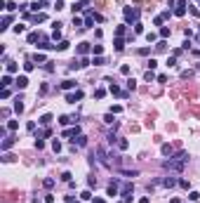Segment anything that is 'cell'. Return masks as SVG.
Masks as SVG:
<instances>
[{"mask_svg": "<svg viewBox=\"0 0 200 203\" xmlns=\"http://www.w3.org/2000/svg\"><path fill=\"white\" fill-rule=\"evenodd\" d=\"M134 33H144V26H141V24H139V21H136V24H134Z\"/></svg>", "mask_w": 200, "mask_h": 203, "instance_id": "obj_49", "label": "cell"}, {"mask_svg": "<svg viewBox=\"0 0 200 203\" xmlns=\"http://www.w3.org/2000/svg\"><path fill=\"white\" fill-rule=\"evenodd\" d=\"M118 146H120V149H123V151H125V149H127V146H130V142H127V139H118Z\"/></svg>", "mask_w": 200, "mask_h": 203, "instance_id": "obj_41", "label": "cell"}, {"mask_svg": "<svg viewBox=\"0 0 200 203\" xmlns=\"http://www.w3.org/2000/svg\"><path fill=\"white\" fill-rule=\"evenodd\" d=\"M158 35H160V33H153V31H151V33H146V40H148V43H155Z\"/></svg>", "mask_w": 200, "mask_h": 203, "instance_id": "obj_30", "label": "cell"}, {"mask_svg": "<svg viewBox=\"0 0 200 203\" xmlns=\"http://www.w3.org/2000/svg\"><path fill=\"white\" fill-rule=\"evenodd\" d=\"M54 187V179H45V189H52Z\"/></svg>", "mask_w": 200, "mask_h": 203, "instance_id": "obj_54", "label": "cell"}, {"mask_svg": "<svg viewBox=\"0 0 200 203\" xmlns=\"http://www.w3.org/2000/svg\"><path fill=\"white\" fill-rule=\"evenodd\" d=\"M120 172H123V175H125V177H136V175H139V172H136V170H120Z\"/></svg>", "mask_w": 200, "mask_h": 203, "instance_id": "obj_34", "label": "cell"}, {"mask_svg": "<svg viewBox=\"0 0 200 203\" xmlns=\"http://www.w3.org/2000/svg\"><path fill=\"white\" fill-rule=\"evenodd\" d=\"M71 177H73V175H71L68 170H66V172H61V179H64V182H71Z\"/></svg>", "mask_w": 200, "mask_h": 203, "instance_id": "obj_47", "label": "cell"}, {"mask_svg": "<svg viewBox=\"0 0 200 203\" xmlns=\"http://www.w3.org/2000/svg\"><path fill=\"white\" fill-rule=\"evenodd\" d=\"M52 149H54V154H59V151H61V142L54 139V142H52Z\"/></svg>", "mask_w": 200, "mask_h": 203, "instance_id": "obj_32", "label": "cell"}, {"mask_svg": "<svg viewBox=\"0 0 200 203\" xmlns=\"http://www.w3.org/2000/svg\"><path fill=\"white\" fill-rule=\"evenodd\" d=\"M75 121H78V118H71V116H61V118H59V123H61V125H68V123H75Z\"/></svg>", "mask_w": 200, "mask_h": 203, "instance_id": "obj_23", "label": "cell"}, {"mask_svg": "<svg viewBox=\"0 0 200 203\" xmlns=\"http://www.w3.org/2000/svg\"><path fill=\"white\" fill-rule=\"evenodd\" d=\"M174 184H179V179H177V177H165V179H163V187H167V189H169V187H174Z\"/></svg>", "mask_w": 200, "mask_h": 203, "instance_id": "obj_14", "label": "cell"}, {"mask_svg": "<svg viewBox=\"0 0 200 203\" xmlns=\"http://www.w3.org/2000/svg\"><path fill=\"white\" fill-rule=\"evenodd\" d=\"M82 99V90H75V92H66V102L68 104H75V102Z\"/></svg>", "mask_w": 200, "mask_h": 203, "instance_id": "obj_5", "label": "cell"}, {"mask_svg": "<svg viewBox=\"0 0 200 203\" xmlns=\"http://www.w3.org/2000/svg\"><path fill=\"white\" fill-rule=\"evenodd\" d=\"M113 45H115V52H123V50H125V40H123V38H115Z\"/></svg>", "mask_w": 200, "mask_h": 203, "instance_id": "obj_19", "label": "cell"}, {"mask_svg": "<svg viewBox=\"0 0 200 203\" xmlns=\"http://www.w3.org/2000/svg\"><path fill=\"white\" fill-rule=\"evenodd\" d=\"M123 14H125V21H127V24H136V21H139V10H136V7H125Z\"/></svg>", "mask_w": 200, "mask_h": 203, "instance_id": "obj_2", "label": "cell"}, {"mask_svg": "<svg viewBox=\"0 0 200 203\" xmlns=\"http://www.w3.org/2000/svg\"><path fill=\"white\" fill-rule=\"evenodd\" d=\"M54 10L59 12V10H64V0H57V5H54Z\"/></svg>", "mask_w": 200, "mask_h": 203, "instance_id": "obj_52", "label": "cell"}, {"mask_svg": "<svg viewBox=\"0 0 200 203\" xmlns=\"http://www.w3.org/2000/svg\"><path fill=\"white\" fill-rule=\"evenodd\" d=\"M71 10H73V14H75V12H80V10H82V2H75Z\"/></svg>", "mask_w": 200, "mask_h": 203, "instance_id": "obj_48", "label": "cell"}, {"mask_svg": "<svg viewBox=\"0 0 200 203\" xmlns=\"http://www.w3.org/2000/svg\"><path fill=\"white\" fill-rule=\"evenodd\" d=\"M52 38H54V40L59 43V40H61V31H59V29H54V33H52Z\"/></svg>", "mask_w": 200, "mask_h": 203, "instance_id": "obj_44", "label": "cell"}, {"mask_svg": "<svg viewBox=\"0 0 200 203\" xmlns=\"http://www.w3.org/2000/svg\"><path fill=\"white\" fill-rule=\"evenodd\" d=\"M14 83H17V88H19V90H24V88L28 85V78H26V76H17V80H14Z\"/></svg>", "mask_w": 200, "mask_h": 203, "instance_id": "obj_10", "label": "cell"}, {"mask_svg": "<svg viewBox=\"0 0 200 203\" xmlns=\"http://www.w3.org/2000/svg\"><path fill=\"white\" fill-rule=\"evenodd\" d=\"M188 199H191V201H198L200 194H198V191H191V194H188Z\"/></svg>", "mask_w": 200, "mask_h": 203, "instance_id": "obj_51", "label": "cell"}, {"mask_svg": "<svg viewBox=\"0 0 200 203\" xmlns=\"http://www.w3.org/2000/svg\"><path fill=\"white\" fill-rule=\"evenodd\" d=\"M17 128H19V123H17V121H9V123H7V130H12V132H14Z\"/></svg>", "mask_w": 200, "mask_h": 203, "instance_id": "obj_40", "label": "cell"}, {"mask_svg": "<svg viewBox=\"0 0 200 203\" xmlns=\"http://www.w3.org/2000/svg\"><path fill=\"white\" fill-rule=\"evenodd\" d=\"M33 62H35V64H47V62H45V54H40V52L33 57Z\"/></svg>", "mask_w": 200, "mask_h": 203, "instance_id": "obj_29", "label": "cell"}, {"mask_svg": "<svg viewBox=\"0 0 200 203\" xmlns=\"http://www.w3.org/2000/svg\"><path fill=\"white\" fill-rule=\"evenodd\" d=\"M92 203H106V201H104V199H94Z\"/></svg>", "mask_w": 200, "mask_h": 203, "instance_id": "obj_57", "label": "cell"}, {"mask_svg": "<svg viewBox=\"0 0 200 203\" xmlns=\"http://www.w3.org/2000/svg\"><path fill=\"white\" fill-rule=\"evenodd\" d=\"M158 33H160V38H169V29H167V26H160Z\"/></svg>", "mask_w": 200, "mask_h": 203, "instance_id": "obj_33", "label": "cell"}, {"mask_svg": "<svg viewBox=\"0 0 200 203\" xmlns=\"http://www.w3.org/2000/svg\"><path fill=\"white\" fill-rule=\"evenodd\" d=\"M38 47H40V50H52V47H57V45H52V43L45 38V40H40V45H38Z\"/></svg>", "mask_w": 200, "mask_h": 203, "instance_id": "obj_18", "label": "cell"}, {"mask_svg": "<svg viewBox=\"0 0 200 203\" xmlns=\"http://www.w3.org/2000/svg\"><path fill=\"white\" fill-rule=\"evenodd\" d=\"M92 64H94V66H101V64H106V62H104V57H94V59H92Z\"/></svg>", "mask_w": 200, "mask_h": 203, "instance_id": "obj_36", "label": "cell"}, {"mask_svg": "<svg viewBox=\"0 0 200 203\" xmlns=\"http://www.w3.org/2000/svg\"><path fill=\"white\" fill-rule=\"evenodd\" d=\"M186 163H188V154L186 151H179L174 158H169V161L163 163V168L169 170V172H181V170L186 168Z\"/></svg>", "mask_w": 200, "mask_h": 203, "instance_id": "obj_1", "label": "cell"}, {"mask_svg": "<svg viewBox=\"0 0 200 203\" xmlns=\"http://www.w3.org/2000/svg\"><path fill=\"white\" fill-rule=\"evenodd\" d=\"M104 95H106V90H104V88L94 90V97H97V99H104Z\"/></svg>", "mask_w": 200, "mask_h": 203, "instance_id": "obj_37", "label": "cell"}, {"mask_svg": "<svg viewBox=\"0 0 200 203\" xmlns=\"http://www.w3.org/2000/svg\"><path fill=\"white\" fill-rule=\"evenodd\" d=\"M120 111H123V106H120V104H115V106L111 109V113H120Z\"/></svg>", "mask_w": 200, "mask_h": 203, "instance_id": "obj_53", "label": "cell"}, {"mask_svg": "<svg viewBox=\"0 0 200 203\" xmlns=\"http://www.w3.org/2000/svg\"><path fill=\"white\" fill-rule=\"evenodd\" d=\"M73 88H75V80H71V78H68V80H64V83H61V90H66V92H71Z\"/></svg>", "mask_w": 200, "mask_h": 203, "instance_id": "obj_15", "label": "cell"}, {"mask_svg": "<svg viewBox=\"0 0 200 203\" xmlns=\"http://www.w3.org/2000/svg\"><path fill=\"white\" fill-rule=\"evenodd\" d=\"M0 85H2V88H9V85H12V78H9V73H7V76H2Z\"/></svg>", "mask_w": 200, "mask_h": 203, "instance_id": "obj_25", "label": "cell"}, {"mask_svg": "<svg viewBox=\"0 0 200 203\" xmlns=\"http://www.w3.org/2000/svg\"><path fill=\"white\" fill-rule=\"evenodd\" d=\"M108 90H111V95H118V97H127V92H123V90H120L115 83H111V85H108Z\"/></svg>", "mask_w": 200, "mask_h": 203, "instance_id": "obj_8", "label": "cell"}, {"mask_svg": "<svg viewBox=\"0 0 200 203\" xmlns=\"http://www.w3.org/2000/svg\"><path fill=\"white\" fill-rule=\"evenodd\" d=\"M33 68H35V62H33V59H28V62L24 64V71H26V73H31Z\"/></svg>", "mask_w": 200, "mask_h": 203, "instance_id": "obj_24", "label": "cell"}, {"mask_svg": "<svg viewBox=\"0 0 200 203\" xmlns=\"http://www.w3.org/2000/svg\"><path fill=\"white\" fill-rule=\"evenodd\" d=\"M14 111H17V113H24V104H21V97H17V99H14Z\"/></svg>", "mask_w": 200, "mask_h": 203, "instance_id": "obj_21", "label": "cell"}, {"mask_svg": "<svg viewBox=\"0 0 200 203\" xmlns=\"http://www.w3.org/2000/svg\"><path fill=\"white\" fill-rule=\"evenodd\" d=\"M120 196H123V203H130L134 199V184H125L123 191H120Z\"/></svg>", "mask_w": 200, "mask_h": 203, "instance_id": "obj_3", "label": "cell"}, {"mask_svg": "<svg viewBox=\"0 0 200 203\" xmlns=\"http://www.w3.org/2000/svg\"><path fill=\"white\" fill-rule=\"evenodd\" d=\"M155 66H158V62H155V59H151V62H148V71H153Z\"/></svg>", "mask_w": 200, "mask_h": 203, "instance_id": "obj_55", "label": "cell"}, {"mask_svg": "<svg viewBox=\"0 0 200 203\" xmlns=\"http://www.w3.org/2000/svg\"><path fill=\"white\" fill-rule=\"evenodd\" d=\"M160 151H163V156H169V154H172V146H169V144H163Z\"/></svg>", "mask_w": 200, "mask_h": 203, "instance_id": "obj_38", "label": "cell"}, {"mask_svg": "<svg viewBox=\"0 0 200 203\" xmlns=\"http://www.w3.org/2000/svg\"><path fill=\"white\" fill-rule=\"evenodd\" d=\"M24 31H26V26H24V24H17V26H14V33H17V35L24 33Z\"/></svg>", "mask_w": 200, "mask_h": 203, "instance_id": "obj_42", "label": "cell"}, {"mask_svg": "<svg viewBox=\"0 0 200 203\" xmlns=\"http://www.w3.org/2000/svg\"><path fill=\"white\" fill-rule=\"evenodd\" d=\"M73 144H75V146H85V144H87V137H85V135H78L75 139H73Z\"/></svg>", "mask_w": 200, "mask_h": 203, "instance_id": "obj_17", "label": "cell"}, {"mask_svg": "<svg viewBox=\"0 0 200 203\" xmlns=\"http://www.w3.org/2000/svg\"><path fill=\"white\" fill-rule=\"evenodd\" d=\"M9 24H12V17L7 14V17H2V21H0V31H7L9 29Z\"/></svg>", "mask_w": 200, "mask_h": 203, "instance_id": "obj_12", "label": "cell"}, {"mask_svg": "<svg viewBox=\"0 0 200 203\" xmlns=\"http://www.w3.org/2000/svg\"><path fill=\"white\" fill-rule=\"evenodd\" d=\"M123 35H125V26H118L115 29V38H123Z\"/></svg>", "mask_w": 200, "mask_h": 203, "instance_id": "obj_43", "label": "cell"}, {"mask_svg": "<svg viewBox=\"0 0 200 203\" xmlns=\"http://www.w3.org/2000/svg\"><path fill=\"white\" fill-rule=\"evenodd\" d=\"M2 161H5V163H9V161H14V156H12V154H7V151H5V156H2Z\"/></svg>", "mask_w": 200, "mask_h": 203, "instance_id": "obj_50", "label": "cell"}, {"mask_svg": "<svg viewBox=\"0 0 200 203\" xmlns=\"http://www.w3.org/2000/svg\"><path fill=\"white\" fill-rule=\"evenodd\" d=\"M174 14H177V17H184V14H186V0H179V2L174 5Z\"/></svg>", "mask_w": 200, "mask_h": 203, "instance_id": "obj_6", "label": "cell"}, {"mask_svg": "<svg viewBox=\"0 0 200 203\" xmlns=\"http://www.w3.org/2000/svg\"><path fill=\"white\" fill-rule=\"evenodd\" d=\"M92 52H94V54L99 57L101 52H104V45H92Z\"/></svg>", "mask_w": 200, "mask_h": 203, "instance_id": "obj_35", "label": "cell"}, {"mask_svg": "<svg viewBox=\"0 0 200 203\" xmlns=\"http://www.w3.org/2000/svg\"><path fill=\"white\" fill-rule=\"evenodd\" d=\"M134 88H136V80L130 78V80H127V90H134Z\"/></svg>", "mask_w": 200, "mask_h": 203, "instance_id": "obj_46", "label": "cell"}, {"mask_svg": "<svg viewBox=\"0 0 200 203\" xmlns=\"http://www.w3.org/2000/svg\"><path fill=\"white\" fill-rule=\"evenodd\" d=\"M38 40H45V35H42V33H38V31L28 33V43H38Z\"/></svg>", "mask_w": 200, "mask_h": 203, "instance_id": "obj_13", "label": "cell"}, {"mask_svg": "<svg viewBox=\"0 0 200 203\" xmlns=\"http://www.w3.org/2000/svg\"><path fill=\"white\" fill-rule=\"evenodd\" d=\"M144 78H146V80H148V83H151V80H158V76H155V73H153V71H146V76H144Z\"/></svg>", "mask_w": 200, "mask_h": 203, "instance_id": "obj_31", "label": "cell"}, {"mask_svg": "<svg viewBox=\"0 0 200 203\" xmlns=\"http://www.w3.org/2000/svg\"><path fill=\"white\" fill-rule=\"evenodd\" d=\"M68 45H71L68 40H59V43H57V50H59V52H64V50H68Z\"/></svg>", "mask_w": 200, "mask_h": 203, "instance_id": "obj_22", "label": "cell"}, {"mask_svg": "<svg viewBox=\"0 0 200 203\" xmlns=\"http://www.w3.org/2000/svg\"><path fill=\"white\" fill-rule=\"evenodd\" d=\"M40 125H50L52 123V113H45V116H40V121H38Z\"/></svg>", "mask_w": 200, "mask_h": 203, "instance_id": "obj_20", "label": "cell"}, {"mask_svg": "<svg viewBox=\"0 0 200 203\" xmlns=\"http://www.w3.org/2000/svg\"><path fill=\"white\" fill-rule=\"evenodd\" d=\"M139 203H151V199H148V196H141V199H139Z\"/></svg>", "mask_w": 200, "mask_h": 203, "instance_id": "obj_56", "label": "cell"}, {"mask_svg": "<svg viewBox=\"0 0 200 203\" xmlns=\"http://www.w3.org/2000/svg\"><path fill=\"white\" fill-rule=\"evenodd\" d=\"M97 156H99L101 158V163H104V165H113V161H111V154H108V151H106V149H97Z\"/></svg>", "mask_w": 200, "mask_h": 203, "instance_id": "obj_4", "label": "cell"}, {"mask_svg": "<svg viewBox=\"0 0 200 203\" xmlns=\"http://www.w3.org/2000/svg\"><path fill=\"white\" fill-rule=\"evenodd\" d=\"M80 2H82V5H90V2H92V0H80Z\"/></svg>", "mask_w": 200, "mask_h": 203, "instance_id": "obj_59", "label": "cell"}, {"mask_svg": "<svg viewBox=\"0 0 200 203\" xmlns=\"http://www.w3.org/2000/svg\"><path fill=\"white\" fill-rule=\"evenodd\" d=\"M5 66H7V73H17V64H14V62H7V64H5Z\"/></svg>", "mask_w": 200, "mask_h": 203, "instance_id": "obj_27", "label": "cell"}, {"mask_svg": "<svg viewBox=\"0 0 200 203\" xmlns=\"http://www.w3.org/2000/svg\"><path fill=\"white\" fill-rule=\"evenodd\" d=\"M120 73H123V76H130V66H127V64H123V66H120Z\"/></svg>", "mask_w": 200, "mask_h": 203, "instance_id": "obj_45", "label": "cell"}, {"mask_svg": "<svg viewBox=\"0 0 200 203\" xmlns=\"http://www.w3.org/2000/svg\"><path fill=\"white\" fill-rule=\"evenodd\" d=\"M169 203H181V201L179 199H169Z\"/></svg>", "mask_w": 200, "mask_h": 203, "instance_id": "obj_58", "label": "cell"}, {"mask_svg": "<svg viewBox=\"0 0 200 203\" xmlns=\"http://www.w3.org/2000/svg\"><path fill=\"white\" fill-rule=\"evenodd\" d=\"M45 19H47V17H45L42 12H38V14H35V17H33V21H35V24H42Z\"/></svg>", "mask_w": 200, "mask_h": 203, "instance_id": "obj_28", "label": "cell"}, {"mask_svg": "<svg viewBox=\"0 0 200 203\" xmlns=\"http://www.w3.org/2000/svg\"><path fill=\"white\" fill-rule=\"evenodd\" d=\"M90 50H92V47H90V43H80V45H78V54H87Z\"/></svg>", "mask_w": 200, "mask_h": 203, "instance_id": "obj_16", "label": "cell"}, {"mask_svg": "<svg viewBox=\"0 0 200 203\" xmlns=\"http://www.w3.org/2000/svg\"><path fill=\"white\" fill-rule=\"evenodd\" d=\"M106 191H108V196H118V191H120V182H118V179H113V182L108 184V189H106Z\"/></svg>", "mask_w": 200, "mask_h": 203, "instance_id": "obj_7", "label": "cell"}, {"mask_svg": "<svg viewBox=\"0 0 200 203\" xmlns=\"http://www.w3.org/2000/svg\"><path fill=\"white\" fill-rule=\"evenodd\" d=\"M9 95H12V92H9V88H2V92H0V97H2V99H9Z\"/></svg>", "mask_w": 200, "mask_h": 203, "instance_id": "obj_39", "label": "cell"}, {"mask_svg": "<svg viewBox=\"0 0 200 203\" xmlns=\"http://www.w3.org/2000/svg\"><path fill=\"white\" fill-rule=\"evenodd\" d=\"M12 144H14V137H2V144H0V149H2V151H7Z\"/></svg>", "mask_w": 200, "mask_h": 203, "instance_id": "obj_11", "label": "cell"}, {"mask_svg": "<svg viewBox=\"0 0 200 203\" xmlns=\"http://www.w3.org/2000/svg\"><path fill=\"white\" fill-rule=\"evenodd\" d=\"M80 201H92V194H90V189L80 191Z\"/></svg>", "mask_w": 200, "mask_h": 203, "instance_id": "obj_26", "label": "cell"}, {"mask_svg": "<svg viewBox=\"0 0 200 203\" xmlns=\"http://www.w3.org/2000/svg\"><path fill=\"white\" fill-rule=\"evenodd\" d=\"M78 135H80V128H78V125H75V128H68V130L61 132V137H78Z\"/></svg>", "mask_w": 200, "mask_h": 203, "instance_id": "obj_9", "label": "cell"}]
</instances>
